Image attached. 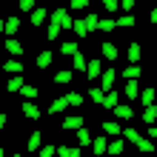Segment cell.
Segmentation results:
<instances>
[{
	"instance_id": "cell-1",
	"label": "cell",
	"mask_w": 157,
	"mask_h": 157,
	"mask_svg": "<svg viewBox=\"0 0 157 157\" xmlns=\"http://www.w3.org/2000/svg\"><path fill=\"white\" fill-rule=\"evenodd\" d=\"M52 20L57 23L60 29H71V26H75V20L69 17V9H54V12H52Z\"/></svg>"
},
{
	"instance_id": "cell-2",
	"label": "cell",
	"mask_w": 157,
	"mask_h": 157,
	"mask_svg": "<svg viewBox=\"0 0 157 157\" xmlns=\"http://www.w3.org/2000/svg\"><path fill=\"white\" fill-rule=\"evenodd\" d=\"M60 128H66V132H80V128H86V120H83L80 114H69L60 123Z\"/></svg>"
},
{
	"instance_id": "cell-3",
	"label": "cell",
	"mask_w": 157,
	"mask_h": 157,
	"mask_svg": "<svg viewBox=\"0 0 157 157\" xmlns=\"http://www.w3.org/2000/svg\"><path fill=\"white\" fill-rule=\"evenodd\" d=\"M20 109H23V117H26V120H40V114H43V112H40V106L34 103V100H26Z\"/></svg>"
},
{
	"instance_id": "cell-4",
	"label": "cell",
	"mask_w": 157,
	"mask_h": 157,
	"mask_svg": "<svg viewBox=\"0 0 157 157\" xmlns=\"http://www.w3.org/2000/svg\"><path fill=\"white\" fill-rule=\"evenodd\" d=\"M100 128H103L106 137H123V126L114 123V120H103V126H100Z\"/></svg>"
},
{
	"instance_id": "cell-5",
	"label": "cell",
	"mask_w": 157,
	"mask_h": 157,
	"mask_svg": "<svg viewBox=\"0 0 157 157\" xmlns=\"http://www.w3.org/2000/svg\"><path fill=\"white\" fill-rule=\"evenodd\" d=\"M69 109V94H63V97H57V100H52V106H49V114L54 117V114H63Z\"/></svg>"
},
{
	"instance_id": "cell-6",
	"label": "cell",
	"mask_w": 157,
	"mask_h": 157,
	"mask_svg": "<svg viewBox=\"0 0 157 157\" xmlns=\"http://www.w3.org/2000/svg\"><path fill=\"white\" fill-rule=\"evenodd\" d=\"M26 149H29V151H40V149H43V132H40V128H34V132L29 134Z\"/></svg>"
},
{
	"instance_id": "cell-7",
	"label": "cell",
	"mask_w": 157,
	"mask_h": 157,
	"mask_svg": "<svg viewBox=\"0 0 157 157\" xmlns=\"http://www.w3.org/2000/svg\"><path fill=\"white\" fill-rule=\"evenodd\" d=\"M0 29H3L9 37H14V34L20 32V17H9V20H3V23H0Z\"/></svg>"
},
{
	"instance_id": "cell-8",
	"label": "cell",
	"mask_w": 157,
	"mask_h": 157,
	"mask_svg": "<svg viewBox=\"0 0 157 157\" xmlns=\"http://www.w3.org/2000/svg\"><path fill=\"white\" fill-rule=\"evenodd\" d=\"M3 71H6V75H23V63L20 60H17V57H9L6 63H3Z\"/></svg>"
},
{
	"instance_id": "cell-9",
	"label": "cell",
	"mask_w": 157,
	"mask_h": 157,
	"mask_svg": "<svg viewBox=\"0 0 157 157\" xmlns=\"http://www.w3.org/2000/svg\"><path fill=\"white\" fill-rule=\"evenodd\" d=\"M114 77H117V71H114V69H106V71H103V77H100V89H103L106 94L112 91V86H114Z\"/></svg>"
},
{
	"instance_id": "cell-10",
	"label": "cell",
	"mask_w": 157,
	"mask_h": 157,
	"mask_svg": "<svg viewBox=\"0 0 157 157\" xmlns=\"http://www.w3.org/2000/svg\"><path fill=\"white\" fill-rule=\"evenodd\" d=\"M126 57L132 60V66H137L143 57V49H140V43H128V49H126Z\"/></svg>"
},
{
	"instance_id": "cell-11",
	"label": "cell",
	"mask_w": 157,
	"mask_h": 157,
	"mask_svg": "<svg viewBox=\"0 0 157 157\" xmlns=\"http://www.w3.org/2000/svg\"><path fill=\"white\" fill-rule=\"evenodd\" d=\"M91 149H94V154H109V140H106V134H97L94 137V143H91Z\"/></svg>"
},
{
	"instance_id": "cell-12",
	"label": "cell",
	"mask_w": 157,
	"mask_h": 157,
	"mask_svg": "<svg viewBox=\"0 0 157 157\" xmlns=\"http://www.w3.org/2000/svg\"><path fill=\"white\" fill-rule=\"evenodd\" d=\"M154 97H157V89H154V86H146V89L140 91V103H143V109H146V106H154Z\"/></svg>"
},
{
	"instance_id": "cell-13",
	"label": "cell",
	"mask_w": 157,
	"mask_h": 157,
	"mask_svg": "<svg viewBox=\"0 0 157 157\" xmlns=\"http://www.w3.org/2000/svg\"><path fill=\"white\" fill-rule=\"evenodd\" d=\"M57 157H83L80 146H57Z\"/></svg>"
},
{
	"instance_id": "cell-14",
	"label": "cell",
	"mask_w": 157,
	"mask_h": 157,
	"mask_svg": "<svg viewBox=\"0 0 157 157\" xmlns=\"http://www.w3.org/2000/svg\"><path fill=\"white\" fill-rule=\"evenodd\" d=\"M114 117H117V120H132L134 112H132V106H128V103H120V106L114 109Z\"/></svg>"
},
{
	"instance_id": "cell-15",
	"label": "cell",
	"mask_w": 157,
	"mask_h": 157,
	"mask_svg": "<svg viewBox=\"0 0 157 157\" xmlns=\"http://www.w3.org/2000/svg\"><path fill=\"white\" fill-rule=\"evenodd\" d=\"M23 86H26V83H23V77L17 75V77H9V83H6V91H9V94H14V91H23Z\"/></svg>"
},
{
	"instance_id": "cell-16",
	"label": "cell",
	"mask_w": 157,
	"mask_h": 157,
	"mask_svg": "<svg viewBox=\"0 0 157 157\" xmlns=\"http://www.w3.org/2000/svg\"><path fill=\"white\" fill-rule=\"evenodd\" d=\"M123 94L128 100H137V97H140V86H137V80H126V91H123Z\"/></svg>"
},
{
	"instance_id": "cell-17",
	"label": "cell",
	"mask_w": 157,
	"mask_h": 157,
	"mask_svg": "<svg viewBox=\"0 0 157 157\" xmlns=\"http://www.w3.org/2000/svg\"><path fill=\"white\" fill-rule=\"evenodd\" d=\"M100 54H103L106 60L114 63V60H117V46H114V43H103V46H100Z\"/></svg>"
},
{
	"instance_id": "cell-18",
	"label": "cell",
	"mask_w": 157,
	"mask_h": 157,
	"mask_svg": "<svg viewBox=\"0 0 157 157\" xmlns=\"http://www.w3.org/2000/svg\"><path fill=\"white\" fill-rule=\"evenodd\" d=\"M143 123H149V126H154V123H157V103L143 109Z\"/></svg>"
},
{
	"instance_id": "cell-19",
	"label": "cell",
	"mask_w": 157,
	"mask_h": 157,
	"mask_svg": "<svg viewBox=\"0 0 157 157\" xmlns=\"http://www.w3.org/2000/svg\"><path fill=\"white\" fill-rule=\"evenodd\" d=\"M75 80V75H71L69 69H60L57 75H54V83H57V86H66V83H71Z\"/></svg>"
},
{
	"instance_id": "cell-20",
	"label": "cell",
	"mask_w": 157,
	"mask_h": 157,
	"mask_svg": "<svg viewBox=\"0 0 157 157\" xmlns=\"http://www.w3.org/2000/svg\"><path fill=\"white\" fill-rule=\"evenodd\" d=\"M123 143H126L123 137H117V140H112V143H109V154H112V157H120V154H123V149H126Z\"/></svg>"
},
{
	"instance_id": "cell-21",
	"label": "cell",
	"mask_w": 157,
	"mask_h": 157,
	"mask_svg": "<svg viewBox=\"0 0 157 157\" xmlns=\"http://www.w3.org/2000/svg\"><path fill=\"white\" fill-rule=\"evenodd\" d=\"M52 60H54V54H52V52H40L34 63H37V69H49V66H52Z\"/></svg>"
},
{
	"instance_id": "cell-22",
	"label": "cell",
	"mask_w": 157,
	"mask_h": 157,
	"mask_svg": "<svg viewBox=\"0 0 157 157\" xmlns=\"http://www.w3.org/2000/svg\"><path fill=\"white\" fill-rule=\"evenodd\" d=\"M71 66H75V71H77V75H80V71H86V69H89V60L83 57V52L71 57Z\"/></svg>"
},
{
	"instance_id": "cell-23",
	"label": "cell",
	"mask_w": 157,
	"mask_h": 157,
	"mask_svg": "<svg viewBox=\"0 0 157 157\" xmlns=\"http://www.w3.org/2000/svg\"><path fill=\"white\" fill-rule=\"evenodd\" d=\"M6 52L9 54H23V43L14 40V37H6Z\"/></svg>"
},
{
	"instance_id": "cell-24",
	"label": "cell",
	"mask_w": 157,
	"mask_h": 157,
	"mask_svg": "<svg viewBox=\"0 0 157 157\" xmlns=\"http://www.w3.org/2000/svg\"><path fill=\"white\" fill-rule=\"evenodd\" d=\"M117 106H120V94H117V91H109L106 100H103V109H112V112H114Z\"/></svg>"
},
{
	"instance_id": "cell-25",
	"label": "cell",
	"mask_w": 157,
	"mask_h": 157,
	"mask_svg": "<svg viewBox=\"0 0 157 157\" xmlns=\"http://www.w3.org/2000/svg\"><path fill=\"white\" fill-rule=\"evenodd\" d=\"M86 77L89 80H94V77H100V60L94 57V60H89V69H86Z\"/></svg>"
},
{
	"instance_id": "cell-26",
	"label": "cell",
	"mask_w": 157,
	"mask_h": 157,
	"mask_svg": "<svg viewBox=\"0 0 157 157\" xmlns=\"http://www.w3.org/2000/svg\"><path fill=\"white\" fill-rule=\"evenodd\" d=\"M137 20H134V14H120L117 17V29H132Z\"/></svg>"
},
{
	"instance_id": "cell-27",
	"label": "cell",
	"mask_w": 157,
	"mask_h": 157,
	"mask_svg": "<svg viewBox=\"0 0 157 157\" xmlns=\"http://www.w3.org/2000/svg\"><path fill=\"white\" fill-rule=\"evenodd\" d=\"M60 54H69V57H75V54H80V49H77V43H60Z\"/></svg>"
},
{
	"instance_id": "cell-28",
	"label": "cell",
	"mask_w": 157,
	"mask_h": 157,
	"mask_svg": "<svg viewBox=\"0 0 157 157\" xmlns=\"http://www.w3.org/2000/svg\"><path fill=\"white\" fill-rule=\"evenodd\" d=\"M46 17H49V9H37V12L32 14V26H43Z\"/></svg>"
},
{
	"instance_id": "cell-29",
	"label": "cell",
	"mask_w": 157,
	"mask_h": 157,
	"mask_svg": "<svg viewBox=\"0 0 157 157\" xmlns=\"http://www.w3.org/2000/svg\"><path fill=\"white\" fill-rule=\"evenodd\" d=\"M86 29H89V34L91 32H100V17L97 14H86Z\"/></svg>"
},
{
	"instance_id": "cell-30",
	"label": "cell",
	"mask_w": 157,
	"mask_h": 157,
	"mask_svg": "<svg viewBox=\"0 0 157 157\" xmlns=\"http://www.w3.org/2000/svg\"><path fill=\"white\" fill-rule=\"evenodd\" d=\"M77 143H80V146L94 143V137H91V132H89V128H80V132H77Z\"/></svg>"
},
{
	"instance_id": "cell-31",
	"label": "cell",
	"mask_w": 157,
	"mask_h": 157,
	"mask_svg": "<svg viewBox=\"0 0 157 157\" xmlns=\"http://www.w3.org/2000/svg\"><path fill=\"white\" fill-rule=\"evenodd\" d=\"M60 26L57 23H54V20H49V29H46V37H49V40H54V37H60Z\"/></svg>"
},
{
	"instance_id": "cell-32",
	"label": "cell",
	"mask_w": 157,
	"mask_h": 157,
	"mask_svg": "<svg viewBox=\"0 0 157 157\" xmlns=\"http://www.w3.org/2000/svg\"><path fill=\"white\" fill-rule=\"evenodd\" d=\"M89 97L94 100V103H100V106H103V100H106V91H103V89H89Z\"/></svg>"
},
{
	"instance_id": "cell-33",
	"label": "cell",
	"mask_w": 157,
	"mask_h": 157,
	"mask_svg": "<svg viewBox=\"0 0 157 157\" xmlns=\"http://www.w3.org/2000/svg\"><path fill=\"white\" fill-rule=\"evenodd\" d=\"M71 29L77 32V37H89V29H86V20H75V26Z\"/></svg>"
},
{
	"instance_id": "cell-34",
	"label": "cell",
	"mask_w": 157,
	"mask_h": 157,
	"mask_svg": "<svg viewBox=\"0 0 157 157\" xmlns=\"http://www.w3.org/2000/svg\"><path fill=\"white\" fill-rule=\"evenodd\" d=\"M140 75H143V71H140V66H128V69L123 71V77H126V80H137Z\"/></svg>"
},
{
	"instance_id": "cell-35",
	"label": "cell",
	"mask_w": 157,
	"mask_h": 157,
	"mask_svg": "<svg viewBox=\"0 0 157 157\" xmlns=\"http://www.w3.org/2000/svg\"><path fill=\"white\" fill-rule=\"evenodd\" d=\"M69 106H75V109L83 106V94L80 91H69Z\"/></svg>"
},
{
	"instance_id": "cell-36",
	"label": "cell",
	"mask_w": 157,
	"mask_h": 157,
	"mask_svg": "<svg viewBox=\"0 0 157 157\" xmlns=\"http://www.w3.org/2000/svg\"><path fill=\"white\" fill-rule=\"evenodd\" d=\"M20 94H23L26 100H34V97H37V94H40V91H37V89H34V86H23V91H20Z\"/></svg>"
},
{
	"instance_id": "cell-37",
	"label": "cell",
	"mask_w": 157,
	"mask_h": 157,
	"mask_svg": "<svg viewBox=\"0 0 157 157\" xmlns=\"http://www.w3.org/2000/svg\"><path fill=\"white\" fill-rule=\"evenodd\" d=\"M54 154H57V146H43L37 151V157H54Z\"/></svg>"
},
{
	"instance_id": "cell-38",
	"label": "cell",
	"mask_w": 157,
	"mask_h": 157,
	"mask_svg": "<svg viewBox=\"0 0 157 157\" xmlns=\"http://www.w3.org/2000/svg\"><path fill=\"white\" fill-rule=\"evenodd\" d=\"M20 9H23V12H29V14H34V12H37L34 0H20Z\"/></svg>"
},
{
	"instance_id": "cell-39",
	"label": "cell",
	"mask_w": 157,
	"mask_h": 157,
	"mask_svg": "<svg viewBox=\"0 0 157 157\" xmlns=\"http://www.w3.org/2000/svg\"><path fill=\"white\" fill-rule=\"evenodd\" d=\"M117 29V20H100V32H114Z\"/></svg>"
},
{
	"instance_id": "cell-40",
	"label": "cell",
	"mask_w": 157,
	"mask_h": 157,
	"mask_svg": "<svg viewBox=\"0 0 157 157\" xmlns=\"http://www.w3.org/2000/svg\"><path fill=\"white\" fill-rule=\"evenodd\" d=\"M103 9H106V12H117L120 3H117V0H103Z\"/></svg>"
},
{
	"instance_id": "cell-41",
	"label": "cell",
	"mask_w": 157,
	"mask_h": 157,
	"mask_svg": "<svg viewBox=\"0 0 157 157\" xmlns=\"http://www.w3.org/2000/svg\"><path fill=\"white\" fill-rule=\"evenodd\" d=\"M86 6H89V0H71L69 9H86Z\"/></svg>"
},
{
	"instance_id": "cell-42",
	"label": "cell",
	"mask_w": 157,
	"mask_h": 157,
	"mask_svg": "<svg viewBox=\"0 0 157 157\" xmlns=\"http://www.w3.org/2000/svg\"><path fill=\"white\" fill-rule=\"evenodd\" d=\"M132 9H134V0H123V14H132Z\"/></svg>"
},
{
	"instance_id": "cell-43",
	"label": "cell",
	"mask_w": 157,
	"mask_h": 157,
	"mask_svg": "<svg viewBox=\"0 0 157 157\" xmlns=\"http://www.w3.org/2000/svg\"><path fill=\"white\" fill-rule=\"evenodd\" d=\"M149 23H151V26H157V6L151 9V14H149Z\"/></svg>"
},
{
	"instance_id": "cell-44",
	"label": "cell",
	"mask_w": 157,
	"mask_h": 157,
	"mask_svg": "<svg viewBox=\"0 0 157 157\" xmlns=\"http://www.w3.org/2000/svg\"><path fill=\"white\" fill-rule=\"evenodd\" d=\"M149 137H151V140H157V126H151V128H149Z\"/></svg>"
},
{
	"instance_id": "cell-45",
	"label": "cell",
	"mask_w": 157,
	"mask_h": 157,
	"mask_svg": "<svg viewBox=\"0 0 157 157\" xmlns=\"http://www.w3.org/2000/svg\"><path fill=\"white\" fill-rule=\"evenodd\" d=\"M14 157H23V154H14Z\"/></svg>"
},
{
	"instance_id": "cell-46",
	"label": "cell",
	"mask_w": 157,
	"mask_h": 157,
	"mask_svg": "<svg viewBox=\"0 0 157 157\" xmlns=\"http://www.w3.org/2000/svg\"><path fill=\"white\" fill-rule=\"evenodd\" d=\"M154 69H157V66H154Z\"/></svg>"
}]
</instances>
